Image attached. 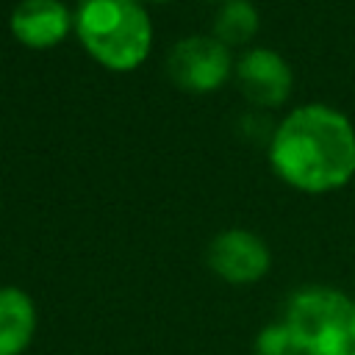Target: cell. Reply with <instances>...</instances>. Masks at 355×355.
Wrapping results in <instances>:
<instances>
[{"instance_id": "6da1fadb", "label": "cell", "mask_w": 355, "mask_h": 355, "mask_svg": "<svg viewBox=\"0 0 355 355\" xmlns=\"http://www.w3.org/2000/svg\"><path fill=\"white\" fill-rule=\"evenodd\" d=\"M269 161L277 178L300 191H330L355 172V130L330 105H302L275 130Z\"/></svg>"}, {"instance_id": "7a4b0ae2", "label": "cell", "mask_w": 355, "mask_h": 355, "mask_svg": "<svg viewBox=\"0 0 355 355\" xmlns=\"http://www.w3.org/2000/svg\"><path fill=\"white\" fill-rule=\"evenodd\" d=\"M75 28L89 55L116 72L136 69L153 44V25L139 0H83Z\"/></svg>"}, {"instance_id": "3957f363", "label": "cell", "mask_w": 355, "mask_h": 355, "mask_svg": "<svg viewBox=\"0 0 355 355\" xmlns=\"http://www.w3.org/2000/svg\"><path fill=\"white\" fill-rule=\"evenodd\" d=\"M355 300L327 286H308L291 294L286 324L308 355H347L355 347Z\"/></svg>"}, {"instance_id": "277c9868", "label": "cell", "mask_w": 355, "mask_h": 355, "mask_svg": "<svg viewBox=\"0 0 355 355\" xmlns=\"http://www.w3.org/2000/svg\"><path fill=\"white\" fill-rule=\"evenodd\" d=\"M166 75L183 92H214L230 75V50L214 36L180 39L166 58Z\"/></svg>"}, {"instance_id": "5b68a950", "label": "cell", "mask_w": 355, "mask_h": 355, "mask_svg": "<svg viewBox=\"0 0 355 355\" xmlns=\"http://www.w3.org/2000/svg\"><path fill=\"white\" fill-rule=\"evenodd\" d=\"M269 263H272L269 247L263 244L261 236L250 230H239V227L222 230L208 244V266L214 269V275H219L225 283L233 286L258 283L269 272Z\"/></svg>"}, {"instance_id": "8992f818", "label": "cell", "mask_w": 355, "mask_h": 355, "mask_svg": "<svg viewBox=\"0 0 355 355\" xmlns=\"http://www.w3.org/2000/svg\"><path fill=\"white\" fill-rule=\"evenodd\" d=\"M236 80L241 94L261 108L280 105L291 92L288 64L275 50H263V47H255L241 55V61L236 64Z\"/></svg>"}, {"instance_id": "52a82bcc", "label": "cell", "mask_w": 355, "mask_h": 355, "mask_svg": "<svg viewBox=\"0 0 355 355\" xmlns=\"http://www.w3.org/2000/svg\"><path fill=\"white\" fill-rule=\"evenodd\" d=\"M69 25H72L69 11L58 0H22L11 11V33L25 47L33 50L58 44L67 36Z\"/></svg>"}, {"instance_id": "ba28073f", "label": "cell", "mask_w": 355, "mask_h": 355, "mask_svg": "<svg viewBox=\"0 0 355 355\" xmlns=\"http://www.w3.org/2000/svg\"><path fill=\"white\" fill-rule=\"evenodd\" d=\"M36 336V305L17 286L0 288V355H22Z\"/></svg>"}, {"instance_id": "9c48e42d", "label": "cell", "mask_w": 355, "mask_h": 355, "mask_svg": "<svg viewBox=\"0 0 355 355\" xmlns=\"http://www.w3.org/2000/svg\"><path fill=\"white\" fill-rule=\"evenodd\" d=\"M258 31V11L250 0H225L214 19V39H219L225 47L244 44Z\"/></svg>"}, {"instance_id": "30bf717a", "label": "cell", "mask_w": 355, "mask_h": 355, "mask_svg": "<svg viewBox=\"0 0 355 355\" xmlns=\"http://www.w3.org/2000/svg\"><path fill=\"white\" fill-rule=\"evenodd\" d=\"M255 355H308L286 322H272L255 336Z\"/></svg>"}, {"instance_id": "8fae6325", "label": "cell", "mask_w": 355, "mask_h": 355, "mask_svg": "<svg viewBox=\"0 0 355 355\" xmlns=\"http://www.w3.org/2000/svg\"><path fill=\"white\" fill-rule=\"evenodd\" d=\"M347 355H355V347H352V349H349V352H347Z\"/></svg>"}, {"instance_id": "7c38bea8", "label": "cell", "mask_w": 355, "mask_h": 355, "mask_svg": "<svg viewBox=\"0 0 355 355\" xmlns=\"http://www.w3.org/2000/svg\"><path fill=\"white\" fill-rule=\"evenodd\" d=\"M352 330H355V316H352Z\"/></svg>"}, {"instance_id": "4fadbf2b", "label": "cell", "mask_w": 355, "mask_h": 355, "mask_svg": "<svg viewBox=\"0 0 355 355\" xmlns=\"http://www.w3.org/2000/svg\"><path fill=\"white\" fill-rule=\"evenodd\" d=\"M153 3H164V0H153Z\"/></svg>"}]
</instances>
